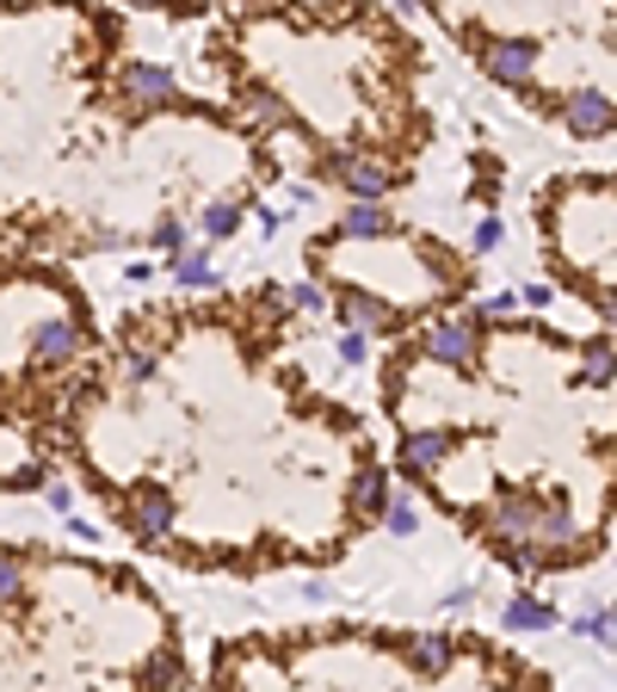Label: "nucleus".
I'll use <instances>...</instances> for the list:
<instances>
[{"mask_svg": "<svg viewBox=\"0 0 617 692\" xmlns=\"http://www.w3.org/2000/svg\"><path fill=\"white\" fill-rule=\"evenodd\" d=\"M426 359L451 365V371H469L481 359V315H439L426 328Z\"/></svg>", "mask_w": 617, "mask_h": 692, "instance_id": "f257e3e1", "label": "nucleus"}, {"mask_svg": "<svg viewBox=\"0 0 617 692\" xmlns=\"http://www.w3.org/2000/svg\"><path fill=\"white\" fill-rule=\"evenodd\" d=\"M80 353H87V328H80L75 315H50V322H37V328H31V359L50 365V371L75 365Z\"/></svg>", "mask_w": 617, "mask_h": 692, "instance_id": "f03ea898", "label": "nucleus"}, {"mask_svg": "<svg viewBox=\"0 0 617 692\" xmlns=\"http://www.w3.org/2000/svg\"><path fill=\"white\" fill-rule=\"evenodd\" d=\"M334 315H339V328H365V334H396L401 328V315H396V303H383V298H370V291H358V284H339L334 298Z\"/></svg>", "mask_w": 617, "mask_h": 692, "instance_id": "7ed1b4c3", "label": "nucleus"}, {"mask_svg": "<svg viewBox=\"0 0 617 692\" xmlns=\"http://www.w3.org/2000/svg\"><path fill=\"white\" fill-rule=\"evenodd\" d=\"M543 495H507V501L488 513V551L494 556H512L524 551V532H531V513H538Z\"/></svg>", "mask_w": 617, "mask_h": 692, "instance_id": "20e7f679", "label": "nucleus"}, {"mask_svg": "<svg viewBox=\"0 0 617 692\" xmlns=\"http://www.w3.org/2000/svg\"><path fill=\"white\" fill-rule=\"evenodd\" d=\"M481 68L500 87H524V80L538 75V44L531 37H494V44H481Z\"/></svg>", "mask_w": 617, "mask_h": 692, "instance_id": "39448f33", "label": "nucleus"}, {"mask_svg": "<svg viewBox=\"0 0 617 692\" xmlns=\"http://www.w3.org/2000/svg\"><path fill=\"white\" fill-rule=\"evenodd\" d=\"M118 94L130 99V106L161 111V106H173V99H180V80H173V68H161V63H130V68L118 75Z\"/></svg>", "mask_w": 617, "mask_h": 692, "instance_id": "423d86ee", "label": "nucleus"}, {"mask_svg": "<svg viewBox=\"0 0 617 692\" xmlns=\"http://www.w3.org/2000/svg\"><path fill=\"white\" fill-rule=\"evenodd\" d=\"M334 180L353 192V198H377V205L396 192V167L377 161V155H334Z\"/></svg>", "mask_w": 617, "mask_h": 692, "instance_id": "0eeeda50", "label": "nucleus"}, {"mask_svg": "<svg viewBox=\"0 0 617 692\" xmlns=\"http://www.w3.org/2000/svg\"><path fill=\"white\" fill-rule=\"evenodd\" d=\"M401 661H408L420 680H445L451 661H457V637H445V630H408V637H401Z\"/></svg>", "mask_w": 617, "mask_h": 692, "instance_id": "6e6552de", "label": "nucleus"}, {"mask_svg": "<svg viewBox=\"0 0 617 692\" xmlns=\"http://www.w3.org/2000/svg\"><path fill=\"white\" fill-rule=\"evenodd\" d=\"M130 519H137V538H149V544L173 538V519H180V501H173V488L142 483L137 495H130Z\"/></svg>", "mask_w": 617, "mask_h": 692, "instance_id": "1a4fd4ad", "label": "nucleus"}, {"mask_svg": "<svg viewBox=\"0 0 617 692\" xmlns=\"http://www.w3.org/2000/svg\"><path fill=\"white\" fill-rule=\"evenodd\" d=\"M389 495H396V476H389L383 464H365V471H353V483H346V507H353V519H383Z\"/></svg>", "mask_w": 617, "mask_h": 692, "instance_id": "9d476101", "label": "nucleus"}, {"mask_svg": "<svg viewBox=\"0 0 617 692\" xmlns=\"http://www.w3.org/2000/svg\"><path fill=\"white\" fill-rule=\"evenodd\" d=\"M562 118H569L574 137H605V130H611V94H599V87H574V94L562 99Z\"/></svg>", "mask_w": 617, "mask_h": 692, "instance_id": "9b49d317", "label": "nucleus"}, {"mask_svg": "<svg viewBox=\"0 0 617 692\" xmlns=\"http://www.w3.org/2000/svg\"><path fill=\"white\" fill-rule=\"evenodd\" d=\"M445 457H451V433H439V426H414V433L401 440V471L408 476L445 471Z\"/></svg>", "mask_w": 617, "mask_h": 692, "instance_id": "f8f14e48", "label": "nucleus"}, {"mask_svg": "<svg viewBox=\"0 0 617 692\" xmlns=\"http://www.w3.org/2000/svg\"><path fill=\"white\" fill-rule=\"evenodd\" d=\"M383 236H396V217L377 198H353L339 217V241H383Z\"/></svg>", "mask_w": 617, "mask_h": 692, "instance_id": "ddd939ff", "label": "nucleus"}, {"mask_svg": "<svg viewBox=\"0 0 617 692\" xmlns=\"http://www.w3.org/2000/svg\"><path fill=\"white\" fill-rule=\"evenodd\" d=\"M173 279H180L185 291H216L210 248H204V241H185V248H173Z\"/></svg>", "mask_w": 617, "mask_h": 692, "instance_id": "4468645a", "label": "nucleus"}, {"mask_svg": "<svg viewBox=\"0 0 617 692\" xmlns=\"http://www.w3.org/2000/svg\"><path fill=\"white\" fill-rule=\"evenodd\" d=\"M500 625H507V630H555L562 618H555V606H550V599L519 594V599L507 606V613H500Z\"/></svg>", "mask_w": 617, "mask_h": 692, "instance_id": "2eb2a0df", "label": "nucleus"}, {"mask_svg": "<svg viewBox=\"0 0 617 692\" xmlns=\"http://www.w3.org/2000/svg\"><path fill=\"white\" fill-rule=\"evenodd\" d=\"M581 346V383L605 390L611 383V334H593V340H574Z\"/></svg>", "mask_w": 617, "mask_h": 692, "instance_id": "dca6fc26", "label": "nucleus"}, {"mask_svg": "<svg viewBox=\"0 0 617 692\" xmlns=\"http://www.w3.org/2000/svg\"><path fill=\"white\" fill-rule=\"evenodd\" d=\"M142 686H192V674H185V661L167 649V656H149V661H142Z\"/></svg>", "mask_w": 617, "mask_h": 692, "instance_id": "f3484780", "label": "nucleus"}, {"mask_svg": "<svg viewBox=\"0 0 617 692\" xmlns=\"http://www.w3.org/2000/svg\"><path fill=\"white\" fill-rule=\"evenodd\" d=\"M19 599H25V563L0 551V613H13Z\"/></svg>", "mask_w": 617, "mask_h": 692, "instance_id": "a211bd4d", "label": "nucleus"}, {"mask_svg": "<svg viewBox=\"0 0 617 692\" xmlns=\"http://www.w3.org/2000/svg\"><path fill=\"white\" fill-rule=\"evenodd\" d=\"M383 526H389V532H396V538H414V532H420V507L408 501L401 488H396V495H389V507H383Z\"/></svg>", "mask_w": 617, "mask_h": 692, "instance_id": "6ab92c4d", "label": "nucleus"}, {"mask_svg": "<svg viewBox=\"0 0 617 692\" xmlns=\"http://www.w3.org/2000/svg\"><path fill=\"white\" fill-rule=\"evenodd\" d=\"M241 106L253 111V125H284V118H291V111H284V99H278V94H266V87H253V94H247Z\"/></svg>", "mask_w": 617, "mask_h": 692, "instance_id": "aec40b11", "label": "nucleus"}, {"mask_svg": "<svg viewBox=\"0 0 617 692\" xmlns=\"http://www.w3.org/2000/svg\"><path fill=\"white\" fill-rule=\"evenodd\" d=\"M334 353H339V365H365L370 359V334L365 328H339Z\"/></svg>", "mask_w": 617, "mask_h": 692, "instance_id": "412c9836", "label": "nucleus"}, {"mask_svg": "<svg viewBox=\"0 0 617 692\" xmlns=\"http://www.w3.org/2000/svg\"><path fill=\"white\" fill-rule=\"evenodd\" d=\"M235 229H241V210H235V205H210V210H204V236L223 241V236H235Z\"/></svg>", "mask_w": 617, "mask_h": 692, "instance_id": "4be33fe9", "label": "nucleus"}, {"mask_svg": "<svg viewBox=\"0 0 617 692\" xmlns=\"http://www.w3.org/2000/svg\"><path fill=\"white\" fill-rule=\"evenodd\" d=\"M149 378H154V353H149V346H137V353L123 359V383H130V390H142Z\"/></svg>", "mask_w": 617, "mask_h": 692, "instance_id": "5701e85b", "label": "nucleus"}, {"mask_svg": "<svg viewBox=\"0 0 617 692\" xmlns=\"http://www.w3.org/2000/svg\"><path fill=\"white\" fill-rule=\"evenodd\" d=\"M512 322V315H519V291H488V298H481V322Z\"/></svg>", "mask_w": 617, "mask_h": 692, "instance_id": "b1692460", "label": "nucleus"}, {"mask_svg": "<svg viewBox=\"0 0 617 692\" xmlns=\"http://www.w3.org/2000/svg\"><path fill=\"white\" fill-rule=\"evenodd\" d=\"M149 248H161V253L185 248V223L180 217H161V223H154V236H149Z\"/></svg>", "mask_w": 617, "mask_h": 692, "instance_id": "393cba45", "label": "nucleus"}, {"mask_svg": "<svg viewBox=\"0 0 617 692\" xmlns=\"http://www.w3.org/2000/svg\"><path fill=\"white\" fill-rule=\"evenodd\" d=\"M284 310H308V315H315V310H327V291H322V284H296V291H284Z\"/></svg>", "mask_w": 617, "mask_h": 692, "instance_id": "a878e982", "label": "nucleus"}, {"mask_svg": "<svg viewBox=\"0 0 617 692\" xmlns=\"http://www.w3.org/2000/svg\"><path fill=\"white\" fill-rule=\"evenodd\" d=\"M574 637H586V644H611V613H593L574 625Z\"/></svg>", "mask_w": 617, "mask_h": 692, "instance_id": "bb28decb", "label": "nucleus"}, {"mask_svg": "<svg viewBox=\"0 0 617 692\" xmlns=\"http://www.w3.org/2000/svg\"><path fill=\"white\" fill-rule=\"evenodd\" d=\"M500 241H507V229H500V217H488V223L476 229V253H494Z\"/></svg>", "mask_w": 617, "mask_h": 692, "instance_id": "cd10ccee", "label": "nucleus"}, {"mask_svg": "<svg viewBox=\"0 0 617 692\" xmlns=\"http://www.w3.org/2000/svg\"><path fill=\"white\" fill-rule=\"evenodd\" d=\"M44 501L56 507V513H75V488H68V483H44Z\"/></svg>", "mask_w": 617, "mask_h": 692, "instance_id": "c85d7f7f", "label": "nucleus"}, {"mask_svg": "<svg viewBox=\"0 0 617 692\" xmlns=\"http://www.w3.org/2000/svg\"><path fill=\"white\" fill-rule=\"evenodd\" d=\"M550 298H555L550 284H524L519 291V303H531V310H550Z\"/></svg>", "mask_w": 617, "mask_h": 692, "instance_id": "c756f323", "label": "nucleus"}, {"mask_svg": "<svg viewBox=\"0 0 617 692\" xmlns=\"http://www.w3.org/2000/svg\"><path fill=\"white\" fill-rule=\"evenodd\" d=\"M396 7H401V13H414V7H420V0H396Z\"/></svg>", "mask_w": 617, "mask_h": 692, "instance_id": "7c9ffc66", "label": "nucleus"}, {"mask_svg": "<svg viewBox=\"0 0 617 692\" xmlns=\"http://www.w3.org/2000/svg\"><path fill=\"white\" fill-rule=\"evenodd\" d=\"M130 7H161V0H130Z\"/></svg>", "mask_w": 617, "mask_h": 692, "instance_id": "2f4dec72", "label": "nucleus"}]
</instances>
